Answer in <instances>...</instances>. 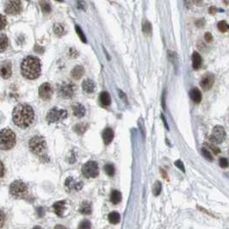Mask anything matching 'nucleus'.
<instances>
[{
	"instance_id": "1",
	"label": "nucleus",
	"mask_w": 229,
	"mask_h": 229,
	"mask_svg": "<svg viewBox=\"0 0 229 229\" xmlns=\"http://www.w3.org/2000/svg\"><path fill=\"white\" fill-rule=\"evenodd\" d=\"M35 113L32 107L27 103L17 105L12 112V120L19 127L26 128L31 125L34 121Z\"/></svg>"
},
{
	"instance_id": "2",
	"label": "nucleus",
	"mask_w": 229,
	"mask_h": 229,
	"mask_svg": "<svg viewBox=\"0 0 229 229\" xmlns=\"http://www.w3.org/2000/svg\"><path fill=\"white\" fill-rule=\"evenodd\" d=\"M22 74L28 79H36L42 72L41 61L34 56H27L21 64Z\"/></svg>"
},
{
	"instance_id": "3",
	"label": "nucleus",
	"mask_w": 229,
	"mask_h": 229,
	"mask_svg": "<svg viewBox=\"0 0 229 229\" xmlns=\"http://www.w3.org/2000/svg\"><path fill=\"white\" fill-rule=\"evenodd\" d=\"M16 144V134L10 128H4L0 133V147L3 150H10Z\"/></svg>"
},
{
	"instance_id": "4",
	"label": "nucleus",
	"mask_w": 229,
	"mask_h": 229,
	"mask_svg": "<svg viewBox=\"0 0 229 229\" xmlns=\"http://www.w3.org/2000/svg\"><path fill=\"white\" fill-rule=\"evenodd\" d=\"M30 148L34 153L42 155L46 150V141L41 136H34L30 140Z\"/></svg>"
},
{
	"instance_id": "5",
	"label": "nucleus",
	"mask_w": 229,
	"mask_h": 229,
	"mask_svg": "<svg viewBox=\"0 0 229 229\" xmlns=\"http://www.w3.org/2000/svg\"><path fill=\"white\" fill-rule=\"evenodd\" d=\"M10 192L12 196L16 197H24L28 193V188L27 185L24 184L23 181L17 180L13 182L10 186Z\"/></svg>"
},
{
	"instance_id": "6",
	"label": "nucleus",
	"mask_w": 229,
	"mask_h": 229,
	"mask_svg": "<svg viewBox=\"0 0 229 229\" xmlns=\"http://www.w3.org/2000/svg\"><path fill=\"white\" fill-rule=\"evenodd\" d=\"M67 115V112L66 110L63 109V108H59L57 107L55 108H51L47 114L46 119L48 123H54V122H57L60 120L65 119Z\"/></svg>"
},
{
	"instance_id": "7",
	"label": "nucleus",
	"mask_w": 229,
	"mask_h": 229,
	"mask_svg": "<svg viewBox=\"0 0 229 229\" xmlns=\"http://www.w3.org/2000/svg\"><path fill=\"white\" fill-rule=\"evenodd\" d=\"M82 173L87 178L96 177L99 174L98 165L95 161H88L82 167Z\"/></svg>"
},
{
	"instance_id": "8",
	"label": "nucleus",
	"mask_w": 229,
	"mask_h": 229,
	"mask_svg": "<svg viewBox=\"0 0 229 229\" xmlns=\"http://www.w3.org/2000/svg\"><path fill=\"white\" fill-rule=\"evenodd\" d=\"M75 90H76V87L72 83L64 82V83H62V84H60L59 85L58 94H59V96L60 97L68 99V98H71L73 96L74 93H75Z\"/></svg>"
},
{
	"instance_id": "9",
	"label": "nucleus",
	"mask_w": 229,
	"mask_h": 229,
	"mask_svg": "<svg viewBox=\"0 0 229 229\" xmlns=\"http://www.w3.org/2000/svg\"><path fill=\"white\" fill-rule=\"evenodd\" d=\"M226 138V131H225V128L223 127L222 126H215L213 129V132H212V134L209 137V140L213 143H215V144H220V143H222V141Z\"/></svg>"
},
{
	"instance_id": "10",
	"label": "nucleus",
	"mask_w": 229,
	"mask_h": 229,
	"mask_svg": "<svg viewBox=\"0 0 229 229\" xmlns=\"http://www.w3.org/2000/svg\"><path fill=\"white\" fill-rule=\"evenodd\" d=\"M22 7L21 1H9L5 5V11L8 15H17L22 11Z\"/></svg>"
},
{
	"instance_id": "11",
	"label": "nucleus",
	"mask_w": 229,
	"mask_h": 229,
	"mask_svg": "<svg viewBox=\"0 0 229 229\" xmlns=\"http://www.w3.org/2000/svg\"><path fill=\"white\" fill-rule=\"evenodd\" d=\"M53 95V89L49 83L42 84L39 88V96L43 100H49Z\"/></svg>"
},
{
	"instance_id": "12",
	"label": "nucleus",
	"mask_w": 229,
	"mask_h": 229,
	"mask_svg": "<svg viewBox=\"0 0 229 229\" xmlns=\"http://www.w3.org/2000/svg\"><path fill=\"white\" fill-rule=\"evenodd\" d=\"M214 83H215V76L212 73H207L203 75V77L201 79L200 85L202 90H209L213 87Z\"/></svg>"
},
{
	"instance_id": "13",
	"label": "nucleus",
	"mask_w": 229,
	"mask_h": 229,
	"mask_svg": "<svg viewBox=\"0 0 229 229\" xmlns=\"http://www.w3.org/2000/svg\"><path fill=\"white\" fill-rule=\"evenodd\" d=\"M65 185H66V189L69 190H81V188L83 187V183H81V182H77V181L74 180L72 177H67V178H66Z\"/></svg>"
},
{
	"instance_id": "14",
	"label": "nucleus",
	"mask_w": 229,
	"mask_h": 229,
	"mask_svg": "<svg viewBox=\"0 0 229 229\" xmlns=\"http://www.w3.org/2000/svg\"><path fill=\"white\" fill-rule=\"evenodd\" d=\"M11 64L9 61H5L1 65V76L4 78H9L11 76Z\"/></svg>"
},
{
	"instance_id": "15",
	"label": "nucleus",
	"mask_w": 229,
	"mask_h": 229,
	"mask_svg": "<svg viewBox=\"0 0 229 229\" xmlns=\"http://www.w3.org/2000/svg\"><path fill=\"white\" fill-rule=\"evenodd\" d=\"M72 112L76 117L81 118L85 114V108L83 104L77 102L72 105Z\"/></svg>"
},
{
	"instance_id": "16",
	"label": "nucleus",
	"mask_w": 229,
	"mask_h": 229,
	"mask_svg": "<svg viewBox=\"0 0 229 229\" xmlns=\"http://www.w3.org/2000/svg\"><path fill=\"white\" fill-rule=\"evenodd\" d=\"M113 139H114V131L109 127L105 128L102 132V140H103L104 144H110L112 142Z\"/></svg>"
},
{
	"instance_id": "17",
	"label": "nucleus",
	"mask_w": 229,
	"mask_h": 229,
	"mask_svg": "<svg viewBox=\"0 0 229 229\" xmlns=\"http://www.w3.org/2000/svg\"><path fill=\"white\" fill-rule=\"evenodd\" d=\"M53 207H54V210L55 212V214L58 216H63L64 211L66 209V202L65 201H59V202H55Z\"/></svg>"
},
{
	"instance_id": "18",
	"label": "nucleus",
	"mask_w": 229,
	"mask_h": 229,
	"mask_svg": "<svg viewBox=\"0 0 229 229\" xmlns=\"http://www.w3.org/2000/svg\"><path fill=\"white\" fill-rule=\"evenodd\" d=\"M82 88L86 93H92L95 90V84L91 79H85L82 84Z\"/></svg>"
},
{
	"instance_id": "19",
	"label": "nucleus",
	"mask_w": 229,
	"mask_h": 229,
	"mask_svg": "<svg viewBox=\"0 0 229 229\" xmlns=\"http://www.w3.org/2000/svg\"><path fill=\"white\" fill-rule=\"evenodd\" d=\"M190 96L192 99V101L196 103H199L202 101V93L197 88H193L190 91Z\"/></svg>"
},
{
	"instance_id": "20",
	"label": "nucleus",
	"mask_w": 229,
	"mask_h": 229,
	"mask_svg": "<svg viewBox=\"0 0 229 229\" xmlns=\"http://www.w3.org/2000/svg\"><path fill=\"white\" fill-rule=\"evenodd\" d=\"M84 67L82 66H76L73 69H72V72H71V75H72V78L74 79H79L81 78V77L84 75Z\"/></svg>"
},
{
	"instance_id": "21",
	"label": "nucleus",
	"mask_w": 229,
	"mask_h": 229,
	"mask_svg": "<svg viewBox=\"0 0 229 229\" xmlns=\"http://www.w3.org/2000/svg\"><path fill=\"white\" fill-rule=\"evenodd\" d=\"M202 57L197 52H194L192 54V66L195 70H198L202 66Z\"/></svg>"
},
{
	"instance_id": "22",
	"label": "nucleus",
	"mask_w": 229,
	"mask_h": 229,
	"mask_svg": "<svg viewBox=\"0 0 229 229\" xmlns=\"http://www.w3.org/2000/svg\"><path fill=\"white\" fill-rule=\"evenodd\" d=\"M79 212L83 215H90L91 213V205L90 202H88L86 201L83 202L80 205Z\"/></svg>"
},
{
	"instance_id": "23",
	"label": "nucleus",
	"mask_w": 229,
	"mask_h": 229,
	"mask_svg": "<svg viewBox=\"0 0 229 229\" xmlns=\"http://www.w3.org/2000/svg\"><path fill=\"white\" fill-rule=\"evenodd\" d=\"M100 102L103 106H108L111 102L110 96L107 91H102L100 94Z\"/></svg>"
},
{
	"instance_id": "24",
	"label": "nucleus",
	"mask_w": 229,
	"mask_h": 229,
	"mask_svg": "<svg viewBox=\"0 0 229 229\" xmlns=\"http://www.w3.org/2000/svg\"><path fill=\"white\" fill-rule=\"evenodd\" d=\"M108 220L111 224H118L121 221V215L117 212H111L108 215Z\"/></svg>"
},
{
	"instance_id": "25",
	"label": "nucleus",
	"mask_w": 229,
	"mask_h": 229,
	"mask_svg": "<svg viewBox=\"0 0 229 229\" xmlns=\"http://www.w3.org/2000/svg\"><path fill=\"white\" fill-rule=\"evenodd\" d=\"M110 200L112 203L114 204H118L121 201V194L118 190H113L110 194Z\"/></svg>"
},
{
	"instance_id": "26",
	"label": "nucleus",
	"mask_w": 229,
	"mask_h": 229,
	"mask_svg": "<svg viewBox=\"0 0 229 229\" xmlns=\"http://www.w3.org/2000/svg\"><path fill=\"white\" fill-rule=\"evenodd\" d=\"M0 41H1V43H0V45H1V52H4L7 48L8 45H9V40H8L7 36L5 34H1Z\"/></svg>"
},
{
	"instance_id": "27",
	"label": "nucleus",
	"mask_w": 229,
	"mask_h": 229,
	"mask_svg": "<svg viewBox=\"0 0 229 229\" xmlns=\"http://www.w3.org/2000/svg\"><path fill=\"white\" fill-rule=\"evenodd\" d=\"M217 28H218V30H220L221 33H225V32H227L229 30V25L226 21L222 20V21H221V22L218 23Z\"/></svg>"
},
{
	"instance_id": "28",
	"label": "nucleus",
	"mask_w": 229,
	"mask_h": 229,
	"mask_svg": "<svg viewBox=\"0 0 229 229\" xmlns=\"http://www.w3.org/2000/svg\"><path fill=\"white\" fill-rule=\"evenodd\" d=\"M161 190H162V184L159 181H156L155 184H153V187H152V193L154 196H158L160 192H161Z\"/></svg>"
},
{
	"instance_id": "29",
	"label": "nucleus",
	"mask_w": 229,
	"mask_h": 229,
	"mask_svg": "<svg viewBox=\"0 0 229 229\" xmlns=\"http://www.w3.org/2000/svg\"><path fill=\"white\" fill-rule=\"evenodd\" d=\"M54 31L55 33V35H57L58 36H63L64 32H65V30H64V27L63 25H61L60 24H54Z\"/></svg>"
},
{
	"instance_id": "30",
	"label": "nucleus",
	"mask_w": 229,
	"mask_h": 229,
	"mask_svg": "<svg viewBox=\"0 0 229 229\" xmlns=\"http://www.w3.org/2000/svg\"><path fill=\"white\" fill-rule=\"evenodd\" d=\"M142 30L145 34H150L152 31V24L147 20H144L142 23Z\"/></svg>"
},
{
	"instance_id": "31",
	"label": "nucleus",
	"mask_w": 229,
	"mask_h": 229,
	"mask_svg": "<svg viewBox=\"0 0 229 229\" xmlns=\"http://www.w3.org/2000/svg\"><path fill=\"white\" fill-rule=\"evenodd\" d=\"M104 171H105L106 174L108 175V176H109V177H113L114 174V171H115L114 165H111V164H107V165L104 166Z\"/></svg>"
},
{
	"instance_id": "32",
	"label": "nucleus",
	"mask_w": 229,
	"mask_h": 229,
	"mask_svg": "<svg viewBox=\"0 0 229 229\" xmlns=\"http://www.w3.org/2000/svg\"><path fill=\"white\" fill-rule=\"evenodd\" d=\"M39 4L41 5L42 11L44 12V13H49V12L51 11V5H50L49 3L46 2V1H41Z\"/></svg>"
},
{
	"instance_id": "33",
	"label": "nucleus",
	"mask_w": 229,
	"mask_h": 229,
	"mask_svg": "<svg viewBox=\"0 0 229 229\" xmlns=\"http://www.w3.org/2000/svg\"><path fill=\"white\" fill-rule=\"evenodd\" d=\"M201 152H202V155L207 160H209V161H213V159H214V158H213V156H212L210 152L208 150L207 148L202 147V148L201 149Z\"/></svg>"
},
{
	"instance_id": "34",
	"label": "nucleus",
	"mask_w": 229,
	"mask_h": 229,
	"mask_svg": "<svg viewBox=\"0 0 229 229\" xmlns=\"http://www.w3.org/2000/svg\"><path fill=\"white\" fill-rule=\"evenodd\" d=\"M74 128H75V131L78 133V134H82L87 129V125L84 123H78V125L75 126Z\"/></svg>"
},
{
	"instance_id": "35",
	"label": "nucleus",
	"mask_w": 229,
	"mask_h": 229,
	"mask_svg": "<svg viewBox=\"0 0 229 229\" xmlns=\"http://www.w3.org/2000/svg\"><path fill=\"white\" fill-rule=\"evenodd\" d=\"M91 228V224L89 221L84 220L83 221H81L80 224L78 225V229H90Z\"/></svg>"
},
{
	"instance_id": "36",
	"label": "nucleus",
	"mask_w": 229,
	"mask_h": 229,
	"mask_svg": "<svg viewBox=\"0 0 229 229\" xmlns=\"http://www.w3.org/2000/svg\"><path fill=\"white\" fill-rule=\"evenodd\" d=\"M75 30H76L77 34H78V37L80 38V40L85 43V42H86V38H85V36H84V32H83V31L81 30V29H80V27H79V26H75Z\"/></svg>"
},
{
	"instance_id": "37",
	"label": "nucleus",
	"mask_w": 229,
	"mask_h": 229,
	"mask_svg": "<svg viewBox=\"0 0 229 229\" xmlns=\"http://www.w3.org/2000/svg\"><path fill=\"white\" fill-rule=\"evenodd\" d=\"M219 164H220V166L222 167V168H227V167H228L229 165L228 160L226 158H221L220 160H219Z\"/></svg>"
},
{
	"instance_id": "38",
	"label": "nucleus",
	"mask_w": 229,
	"mask_h": 229,
	"mask_svg": "<svg viewBox=\"0 0 229 229\" xmlns=\"http://www.w3.org/2000/svg\"><path fill=\"white\" fill-rule=\"evenodd\" d=\"M209 148H210L211 150L214 152V153L215 154H219L220 152H221V149L219 148V147H217L215 145H213V144H206Z\"/></svg>"
},
{
	"instance_id": "39",
	"label": "nucleus",
	"mask_w": 229,
	"mask_h": 229,
	"mask_svg": "<svg viewBox=\"0 0 229 229\" xmlns=\"http://www.w3.org/2000/svg\"><path fill=\"white\" fill-rule=\"evenodd\" d=\"M175 165L177 167V168L181 170L183 172H185V168H184V164L183 162L181 161V160H177L176 162H175Z\"/></svg>"
},
{
	"instance_id": "40",
	"label": "nucleus",
	"mask_w": 229,
	"mask_h": 229,
	"mask_svg": "<svg viewBox=\"0 0 229 229\" xmlns=\"http://www.w3.org/2000/svg\"><path fill=\"white\" fill-rule=\"evenodd\" d=\"M204 39L207 42H211L213 41V36H212V35H211L209 32H207V33L205 34Z\"/></svg>"
},
{
	"instance_id": "41",
	"label": "nucleus",
	"mask_w": 229,
	"mask_h": 229,
	"mask_svg": "<svg viewBox=\"0 0 229 229\" xmlns=\"http://www.w3.org/2000/svg\"><path fill=\"white\" fill-rule=\"evenodd\" d=\"M37 211H38V215L40 217H42L44 215V214H45L43 208H38V209H37Z\"/></svg>"
},
{
	"instance_id": "42",
	"label": "nucleus",
	"mask_w": 229,
	"mask_h": 229,
	"mask_svg": "<svg viewBox=\"0 0 229 229\" xmlns=\"http://www.w3.org/2000/svg\"><path fill=\"white\" fill-rule=\"evenodd\" d=\"M1 17H2V25H1V30H3V29L5 27L6 19H5V17L4 15H1Z\"/></svg>"
},
{
	"instance_id": "43",
	"label": "nucleus",
	"mask_w": 229,
	"mask_h": 229,
	"mask_svg": "<svg viewBox=\"0 0 229 229\" xmlns=\"http://www.w3.org/2000/svg\"><path fill=\"white\" fill-rule=\"evenodd\" d=\"M119 95H120V96H121V99H122V100H123V101H124V100H125V102H127V97H126V94H125V93H123V92H122V91H121V90H119Z\"/></svg>"
},
{
	"instance_id": "44",
	"label": "nucleus",
	"mask_w": 229,
	"mask_h": 229,
	"mask_svg": "<svg viewBox=\"0 0 229 229\" xmlns=\"http://www.w3.org/2000/svg\"><path fill=\"white\" fill-rule=\"evenodd\" d=\"M209 12L210 13L211 15L215 14V13H216V8H215V6H211L210 8H209Z\"/></svg>"
},
{
	"instance_id": "45",
	"label": "nucleus",
	"mask_w": 229,
	"mask_h": 229,
	"mask_svg": "<svg viewBox=\"0 0 229 229\" xmlns=\"http://www.w3.org/2000/svg\"><path fill=\"white\" fill-rule=\"evenodd\" d=\"M161 118H162L163 121H164V124H165V127H166L167 129H169V127H168V124H167V121H166V120L165 119V116H164L163 114H161Z\"/></svg>"
},
{
	"instance_id": "46",
	"label": "nucleus",
	"mask_w": 229,
	"mask_h": 229,
	"mask_svg": "<svg viewBox=\"0 0 229 229\" xmlns=\"http://www.w3.org/2000/svg\"><path fill=\"white\" fill-rule=\"evenodd\" d=\"M1 217H2V222H1V227H3V226H4V223H5V215H4L3 211L1 212Z\"/></svg>"
},
{
	"instance_id": "47",
	"label": "nucleus",
	"mask_w": 229,
	"mask_h": 229,
	"mask_svg": "<svg viewBox=\"0 0 229 229\" xmlns=\"http://www.w3.org/2000/svg\"><path fill=\"white\" fill-rule=\"evenodd\" d=\"M1 169H2V171H1V177H4V173H5V170H4V164H3V162H1Z\"/></svg>"
},
{
	"instance_id": "48",
	"label": "nucleus",
	"mask_w": 229,
	"mask_h": 229,
	"mask_svg": "<svg viewBox=\"0 0 229 229\" xmlns=\"http://www.w3.org/2000/svg\"><path fill=\"white\" fill-rule=\"evenodd\" d=\"M54 229H68V228H66V227H64V226H61V225H57V226L54 227Z\"/></svg>"
},
{
	"instance_id": "49",
	"label": "nucleus",
	"mask_w": 229,
	"mask_h": 229,
	"mask_svg": "<svg viewBox=\"0 0 229 229\" xmlns=\"http://www.w3.org/2000/svg\"><path fill=\"white\" fill-rule=\"evenodd\" d=\"M160 171H161V173H162V175H163V177H164V178H166V179H168V177H167V175H166V172H165V171H163L162 169H161Z\"/></svg>"
},
{
	"instance_id": "50",
	"label": "nucleus",
	"mask_w": 229,
	"mask_h": 229,
	"mask_svg": "<svg viewBox=\"0 0 229 229\" xmlns=\"http://www.w3.org/2000/svg\"><path fill=\"white\" fill-rule=\"evenodd\" d=\"M78 8L83 9V8H84L83 6L84 5V2H78Z\"/></svg>"
},
{
	"instance_id": "51",
	"label": "nucleus",
	"mask_w": 229,
	"mask_h": 229,
	"mask_svg": "<svg viewBox=\"0 0 229 229\" xmlns=\"http://www.w3.org/2000/svg\"><path fill=\"white\" fill-rule=\"evenodd\" d=\"M33 229H43V228H42V227H40V226H36V227H35Z\"/></svg>"
}]
</instances>
